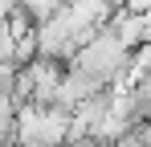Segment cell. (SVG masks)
Returning a JSON list of instances; mask_svg holds the SVG:
<instances>
[{"mask_svg":"<svg viewBox=\"0 0 151 147\" xmlns=\"http://www.w3.org/2000/svg\"><path fill=\"white\" fill-rule=\"evenodd\" d=\"M127 53H131V49L119 41V33H114L110 24H102L94 37H86V41L78 45V53L70 57V66H78L82 74H90L102 86H110V82H123Z\"/></svg>","mask_w":151,"mask_h":147,"instance_id":"1","label":"cell"},{"mask_svg":"<svg viewBox=\"0 0 151 147\" xmlns=\"http://www.w3.org/2000/svg\"><path fill=\"white\" fill-rule=\"evenodd\" d=\"M12 53H17V37H12L8 21H0V61H12Z\"/></svg>","mask_w":151,"mask_h":147,"instance_id":"2","label":"cell"}]
</instances>
